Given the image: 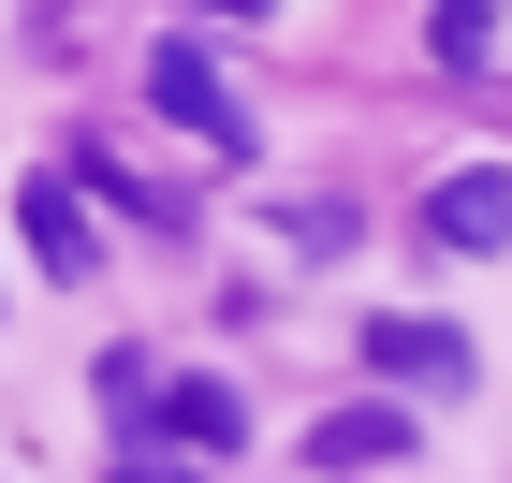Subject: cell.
I'll return each mask as SVG.
<instances>
[{
    "label": "cell",
    "instance_id": "obj_5",
    "mask_svg": "<svg viewBox=\"0 0 512 483\" xmlns=\"http://www.w3.org/2000/svg\"><path fill=\"white\" fill-rule=\"evenodd\" d=\"M308 454L322 469H395L410 454V410H337V425H308Z\"/></svg>",
    "mask_w": 512,
    "mask_h": 483
},
{
    "label": "cell",
    "instance_id": "obj_1",
    "mask_svg": "<svg viewBox=\"0 0 512 483\" xmlns=\"http://www.w3.org/2000/svg\"><path fill=\"white\" fill-rule=\"evenodd\" d=\"M147 103H161L176 132H205V147H249V103L220 88V59H205V44H147Z\"/></svg>",
    "mask_w": 512,
    "mask_h": 483
},
{
    "label": "cell",
    "instance_id": "obj_6",
    "mask_svg": "<svg viewBox=\"0 0 512 483\" xmlns=\"http://www.w3.org/2000/svg\"><path fill=\"white\" fill-rule=\"evenodd\" d=\"M161 425H176L191 454H235V440H249V410L220 396V381H176V396H161Z\"/></svg>",
    "mask_w": 512,
    "mask_h": 483
},
{
    "label": "cell",
    "instance_id": "obj_2",
    "mask_svg": "<svg viewBox=\"0 0 512 483\" xmlns=\"http://www.w3.org/2000/svg\"><path fill=\"white\" fill-rule=\"evenodd\" d=\"M425 235L469 249V264H483V249H512V176H498V161H454V176L425 191Z\"/></svg>",
    "mask_w": 512,
    "mask_h": 483
},
{
    "label": "cell",
    "instance_id": "obj_7",
    "mask_svg": "<svg viewBox=\"0 0 512 483\" xmlns=\"http://www.w3.org/2000/svg\"><path fill=\"white\" fill-rule=\"evenodd\" d=\"M439 59H454V74L483 59V0H439Z\"/></svg>",
    "mask_w": 512,
    "mask_h": 483
},
{
    "label": "cell",
    "instance_id": "obj_9",
    "mask_svg": "<svg viewBox=\"0 0 512 483\" xmlns=\"http://www.w3.org/2000/svg\"><path fill=\"white\" fill-rule=\"evenodd\" d=\"M205 15H220V30H264V15H278V0H205Z\"/></svg>",
    "mask_w": 512,
    "mask_h": 483
},
{
    "label": "cell",
    "instance_id": "obj_4",
    "mask_svg": "<svg viewBox=\"0 0 512 483\" xmlns=\"http://www.w3.org/2000/svg\"><path fill=\"white\" fill-rule=\"evenodd\" d=\"M30 249H44V279H88V264H103V235H88L74 176H30Z\"/></svg>",
    "mask_w": 512,
    "mask_h": 483
},
{
    "label": "cell",
    "instance_id": "obj_8",
    "mask_svg": "<svg viewBox=\"0 0 512 483\" xmlns=\"http://www.w3.org/2000/svg\"><path fill=\"white\" fill-rule=\"evenodd\" d=\"M118 483H191V469H176V454H118Z\"/></svg>",
    "mask_w": 512,
    "mask_h": 483
},
{
    "label": "cell",
    "instance_id": "obj_3",
    "mask_svg": "<svg viewBox=\"0 0 512 483\" xmlns=\"http://www.w3.org/2000/svg\"><path fill=\"white\" fill-rule=\"evenodd\" d=\"M366 366L395 396H469V337L454 322H366Z\"/></svg>",
    "mask_w": 512,
    "mask_h": 483
}]
</instances>
